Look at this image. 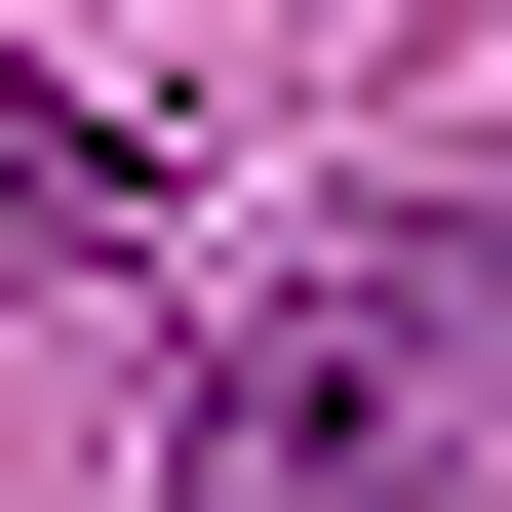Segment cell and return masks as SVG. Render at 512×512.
Wrapping results in <instances>:
<instances>
[{
    "mask_svg": "<svg viewBox=\"0 0 512 512\" xmlns=\"http://www.w3.org/2000/svg\"><path fill=\"white\" fill-rule=\"evenodd\" d=\"M158 237V119H119V79H0V276H119Z\"/></svg>",
    "mask_w": 512,
    "mask_h": 512,
    "instance_id": "7a4b0ae2",
    "label": "cell"
},
{
    "mask_svg": "<svg viewBox=\"0 0 512 512\" xmlns=\"http://www.w3.org/2000/svg\"><path fill=\"white\" fill-rule=\"evenodd\" d=\"M512 316L434 237H355V276H276L237 355H197V512H512V394H473Z\"/></svg>",
    "mask_w": 512,
    "mask_h": 512,
    "instance_id": "6da1fadb",
    "label": "cell"
}]
</instances>
